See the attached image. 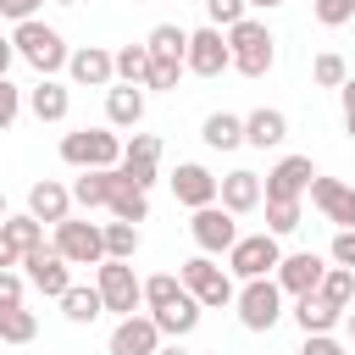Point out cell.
<instances>
[{
    "label": "cell",
    "instance_id": "obj_1",
    "mask_svg": "<svg viewBox=\"0 0 355 355\" xmlns=\"http://www.w3.org/2000/svg\"><path fill=\"white\" fill-rule=\"evenodd\" d=\"M227 55H233V72H244V78H266L272 61H277V39H272L266 22L239 17V22L227 28Z\"/></svg>",
    "mask_w": 355,
    "mask_h": 355
},
{
    "label": "cell",
    "instance_id": "obj_2",
    "mask_svg": "<svg viewBox=\"0 0 355 355\" xmlns=\"http://www.w3.org/2000/svg\"><path fill=\"white\" fill-rule=\"evenodd\" d=\"M11 50H17L28 67H39L44 78H50V72H61V67H67V55H72V50H67V39H61L55 28H44L39 17L17 22V33H11Z\"/></svg>",
    "mask_w": 355,
    "mask_h": 355
},
{
    "label": "cell",
    "instance_id": "obj_3",
    "mask_svg": "<svg viewBox=\"0 0 355 355\" xmlns=\"http://www.w3.org/2000/svg\"><path fill=\"white\" fill-rule=\"evenodd\" d=\"M61 161L78 166V172H89V166H116V161H122V139H116L111 128H78V133L61 139Z\"/></svg>",
    "mask_w": 355,
    "mask_h": 355
},
{
    "label": "cell",
    "instance_id": "obj_4",
    "mask_svg": "<svg viewBox=\"0 0 355 355\" xmlns=\"http://www.w3.org/2000/svg\"><path fill=\"white\" fill-rule=\"evenodd\" d=\"M94 288H100V305L105 311H116V316H133L139 305H144V283L133 277V266L128 261H100L94 266Z\"/></svg>",
    "mask_w": 355,
    "mask_h": 355
},
{
    "label": "cell",
    "instance_id": "obj_5",
    "mask_svg": "<svg viewBox=\"0 0 355 355\" xmlns=\"http://www.w3.org/2000/svg\"><path fill=\"white\" fill-rule=\"evenodd\" d=\"M233 305H239V322L250 333H266L283 316V288H277V277H244V288L233 294Z\"/></svg>",
    "mask_w": 355,
    "mask_h": 355
},
{
    "label": "cell",
    "instance_id": "obj_6",
    "mask_svg": "<svg viewBox=\"0 0 355 355\" xmlns=\"http://www.w3.org/2000/svg\"><path fill=\"white\" fill-rule=\"evenodd\" d=\"M183 288L200 300V311H222V305H233V277L211 261V255H194V261H183Z\"/></svg>",
    "mask_w": 355,
    "mask_h": 355
},
{
    "label": "cell",
    "instance_id": "obj_7",
    "mask_svg": "<svg viewBox=\"0 0 355 355\" xmlns=\"http://www.w3.org/2000/svg\"><path fill=\"white\" fill-rule=\"evenodd\" d=\"M277 261H283L277 233H250V239H233V250H227V272L233 277H272Z\"/></svg>",
    "mask_w": 355,
    "mask_h": 355
},
{
    "label": "cell",
    "instance_id": "obj_8",
    "mask_svg": "<svg viewBox=\"0 0 355 355\" xmlns=\"http://www.w3.org/2000/svg\"><path fill=\"white\" fill-rule=\"evenodd\" d=\"M55 250L67 255V266H100V261H105L100 227H94V222H72V216L55 222Z\"/></svg>",
    "mask_w": 355,
    "mask_h": 355
},
{
    "label": "cell",
    "instance_id": "obj_9",
    "mask_svg": "<svg viewBox=\"0 0 355 355\" xmlns=\"http://www.w3.org/2000/svg\"><path fill=\"white\" fill-rule=\"evenodd\" d=\"M227 67H233V55H227V39H222V28H200V33H189L183 72H194V78H222Z\"/></svg>",
    "mask_w": 355,
    "mask_h": 355
},
{
    "label": "cell",
    "instance_id": "obj_10",
    "mask_svg": "<svg viewBox=\"0 0 355 355\" xmlns=\"http://www.w3.org/2000/svg\"><path fill=\"white\" fill-rule=\"evenodd\" d=\"M189 233H194V244L205 250V255H222V250H233V239H239V216L227 211V205H200L194 211V222H189Z\"/></svg>",
    "mask_w": 355,
    "mask_h": 355
},
{
    "label": "cell",
    "instance_id": "obj_11",
    "mask_svg": "<svg viewBox=\"0 0 355 355\" xmlns=\"http://www.w3.org/2000/svg\"><path fill=\"white\" fill-rule=\"evenodd\" d=\"M22 266H28V283H33L44 300H61V294L72 288V266H67V255H61L55 244H50V250H44V244H39V250H28V255H22Z\"/></svg>",
    "mask_w": 355,
    "mask_h": 355
},
{
    "label": "cell",
    "instance_id": "obj_12",
    "mask_svg": "<svg viewBox=\"0 0 355 355\" xmlns=\"http://www.w3.org/2000/svg\"><path fill=\"white\" fill-rule=\"evenodd\" d=\"M311 205L327 216V222H338V227H355V183H338V178H311Z\"/></svg>",
    "mask_w": 355,
    "mask_h": 355
},
{
    "label": "cell",
    "instance_id": "obj_13",
    "mask_svg": "<svg viewBox=\"0 0 355 355\" xmlns=\"http://www.w3.org/2000/svg\"><path fill=\"white\" fill-rule=\"evenodd\" d=\"M311 178H316L311 155H283V161L266 172V189H261V200H300V194L311 189Z\"/></svg>",
    "mask_w": 355,
    "mask_h": 355
},
{
    "label": "cell",
    "instance_id": "obj_14",
    "mask_svg": "<svg viewBox=\"0 0 355 355\" xmlns=\"http://www.w3.org/2000/svg\"><path fill=\"white\" fill-rule=\"evenodd\" d=\"M322 272H327V261H322V255H311V250H300V255H283V261L272 266L277 288H283V294H294V300H300V294H311V288L322 283Z\"/></svg>",
    "mask_w": 355,
    "mask_h": 355
},
{
    "label": "cell",
    "instance_id": "obj_15",
    "mask_svg": "<svg viewBox=\"0 0 355 355\" xmlns=\"http://www.w3.org/2000/svg\"><path fill=\"white\" fill-rule=\"evenodd\" d=\"M111 355H155L161 349V327L150 322V316H122L116 327H111V344H105Z\"/></svg>",
    "mask_w": 355,
    "mask_h": 355
},
{
    "label": "cell",
    "instance_id": "obj_16",
    "mask_svg": "<svg viewBox=\"0 0 355 355\" xmlns=\"http://www.w3.org/2000/svg\"><path fill=\"white\" fill-rule=\"evenodd\" d=\"M67 72H72V83H83V89H111V78H116L111 50H100V44L72 50V55H67Z\"/></svg>",
    "mask_w": 355,
    "mask_h": 355
},
{
    "label": "cell",
    "instance_id": "obj_17",
    "mask_svg": "<svg viewBox=\"0 0 355 355\" xmlns=\"http://www.w3.org/2000/svg\"><path fill=\"white\" fill-rule=\"evenodd\" d=\"M150 322L161 327V338H189V333L200 327V300H194V294L183 288L178 300H166V305H155V311H150Z\"/></svg>",
    "mask_w": 355,
    "mask_h": 355
},
{
    "label": "cell",
    "instance_id": "obj_18",
    "mask_svg": "<svg viewBox=\"0 0 355 355\" xmlns=\"http://www.w3.org/2000/svg\"><path fill=\"white\" fill-rule=\"evenodd\" d=\"M216 205H227L233 216H244V211H255L261 205V172H227V178H216Z\"/></svg>",
    "mask_w": 355,
    "mask_h": 355
},
{
    "label": "cell",
    "instance_id": "obj_19",
    "mask_svg": "<svg viewBox=\"0 0 355 355\" xmlns=\"http://www.w3.org/2000/svg\"><path fill=\"white\" fill-rule=\"evenodd\" d=\"M172 194H178L189 211H200V205H211V200H216V178H211L200 161H183V166L172 172Z\"/></svg>",
    "mask_w": 355,
    "mask_h": 355
},
{
    "label": "cell",
    "instance_id": "obj_20",
    "mask_svg": "<svg viewBox=\"0 0 355 355\" xmlns=\"http://www.w3.org/2000/svg\"><path fill=\"white\" fill-rule=\"evenodd\" d=\"M105 116H111V128H139L144 122V89L139 83H111L105 89Z\"/></svg>",
    "mask_w": 355,
    "mask_h": 355
},
{
    "label": "cell",
    "instance_id": "obj_21",
    "mask_svg": "<svg viewBox=\"0 0 355 355\" xmlns=\"http://www.w3.org/2000/svg\"><path fill=\"white\" fill-rule=\"evenodd\" d=\"M28 211H33L39 222H61V216H72V189L55 183V178H44V183L28 189Z\"/></svg>",
    "mask_w": 355,
    "mask_h": 355
},
{
    "label": "cell",
    "instance_id": "obj_22",
    "mask_svg": "<svg viewBox=\"0 0 355 355\" xmlns=\"http://www.w3.org/2000/svg\"><path fill=\"white\" fill-rule=\"evenodd\" d=\"M283 139H288V116H283V111L261 105V111H250V116H244V144L272 150V144H283Z\"/></svg>",
    "mask_w": 355,
    "mask_h": 355
},
{
    "label": "cell",
    "instance_id": "obj_23",
    "mask_svg": "<svg viewBox=\"0 0 355 355\" xmlns=\"http://www.w3.org/2000/svg\"><path fill=\"white\" fill-rule=\"evenodd\" d=\"M28 111H33L39 122H67V111H72V94H67V83H55V78L33 83V94H28Z\"/></svg>",
    "mask_w": 355,
    "mask_h": 355
},
{
    "label": "cell",
    "instance_id": "obj_24",
    "mask_svg": "<svg viewBox=\"0 0 355 355\" xmlns=\"http://www.w3.org/2000/svg\"><path fill=\"white\" fill-rule=\"evenodd\" d=\"M294 322H300L305 333H333V327L344 322V311H338V305H327V300L311 288V294H300V300H294Z\"/></svg>",
    "mask_w": 355,
    "mask_h": 355
},
{
    "label": "cell",
    "instance_id": "obj_25",
    "mask_svg": "<svg viewBox=\"0 0 355 355\" xmlns=\"http://www.w3.org/2000/svg\"><path fill=\"white\" fill-rule=\"evenodd\" d=\"M111 189H116V166H89V172H78L72 200H78L83 211H94V205H105V200H111Z\"/></svg>",
    "mask_w": 355,
    "mask_h": 355
},
{
    "label": "cell",
    "instance_id": "obj_26",
    "mask_svg": "<svg viewBox=\"0 0 355 355\" xmlns=\"http://www.w3.org/2000/svg\"><path fill=\"white\" fill-rule=\"evenodd\" d=\"M105 211H111L116 222H133V227H139V222L150 216V194H144V189H133V183H128V178L116 172V189H111V200H105Z\"/></svg>",
    "mask_w": 355,
    "mask_h": 355
},
{
    "label": "cell",
    "instance_id": "obj_27",
    "mask_svg": "<svg viewBox=\"0 0 355 355\" xmlns=\"http://www.w3.org/2000/svg\"><path fill=\"white\" fill-rule=\"evenodd\" d=\"M200 139H205L211 150H239V144H244V116H233V111H211L205 128H200Z\"/></svg>",
    "mask_w": 355,
    "mask_h": 355
},
{
    "label": "cell",
    "instance_id": "obj_28",
    "mask_svg": "<svg viewBox=\"0 0 355 355\" xmlns=\"http://www.w3.org/2000/svg\"><path fill=\"white\" fill-rule=\"evenodd\" d=\"M0 233L11 239V250H17V255H28V250H39V244H44V222H39L33 211H22V216H6V222H0Z\"/></svg>",
    "mask_w": 355,
    "mask_h": 355
},
{
    "label": "cell",
    "instance_id": "obj_29",
    "mask_svg": "<svg viewBox=\"0 0 355 355\" xmlns=\"http://www.w3.org/2000/svg\"><path fill=\"white\" fill-rule=\"evenodd\" d=\"M39 316L28 305H0V344H33Z\"/></svg>",
    "mask_w": 355,
    "mask_h": 355
},
{
    "label": "cell",
    "instance_id": "obj_30",
    "mask_svg": "<svg viewBox=\"0 0 355 355\" xmlns=\"http://www.w3.org/2000/svg\"><path fill=\"white\" fill-rule=\"evenodd\" d=\"M316 294H322L327 305L349 311V305H355V272H349V266H327V272H322V283H316Z\"/></svg>",
    "mask_w": 355,
    "mask_h": 355
},
{
    "label": "cell",
    "instance_id": "obj_31",
    "mask_svg": "<svg viewBox=\"0 0 355 355\" xmlns=\"http://www.w3.org/2000/svg\"><path fill=\"white\" fill-rule=\"evenodd\" d=\"M111 67H116V78H122V83H139V89H144V72H150V44H122V50L111 55Z\"/></svg>",
    "mask_w": 355,
    "mask_h": 355
},
{
    "label": "cell",
    "instance_id": "obj_32",
    "mask_svg": "<svg viewBox=\"0 0 355 355\" xmlns=\"http://www.w3.org/2000/svg\"><path fill=\"white\" fill-rule=\"evenodd\" d=\"M100 239H105V255H111V261H133V255H139V227H133V222H105Z\"/></svg>",
    "mask_w": 355,
    "mask_h": 355
},
{
    "label": "cell",
    "instance_id": "obj_33",
    "mask_svg": "<svg viewBox=\"0 0 355 355\" xmlns=\"http://www.w3.org/2000/svg\"><path fill=\"white\" fill-rule=\"evenodd\" d=\"M100 311H105V305H100V288H78V283H72V288L61 294V316H67V322H94Z\"/></svg>",
    "mask_w": 355,
    "mask_h": 355
},
{
    "label": "cell",
    "instance_id": "obj_34",
    "mask_svg": "<svg viewBox=\"0 0 355 355\" xmlns=\"http://www.w3.org/2000/svg\"><path fill=\"white\" fill-rule=\"evenodd\" d=\"M150 55H172V61H183V50H189V33L178 28V22H161V28H150Z\"/></svg>",
    "mask_w": 355,
    "mask_h": 355
},
{
    "label": "cell",
    "instance_id": "obj_35",
    "mask_svg": "<svg viewBox=\"0 0 355 355\" xmlns=\"http://www.w3.org/2000/svg\"><path fill=\"white\" fill-rule=\"evenodd\" d=\"M311 78H316L322 89H338V83L349 78V67H344V55H338V50H322V55L311 61Z\"/></svg>",
    "mask_w": 355,
    "mask_h": 355
},
{
    "label": "cell",
    "instance_id": "obj_36",
    "mask_svg": "<svg viewBox=\"0 0 355 355\" xmlns=\"http://www.w3.org/2000/svg\"><path fill=\"white\" fill-rule=\"evenodd\" d=\"M300 227V200H266V233H294Z\"/></svg>",
    "mask_w": 355,
    "mask_h": 355
},
{
    "label": "cell",
    "instance_id": "obj_37",
    "mask_svg": "<svg viewBox=\"0 0 355 355\" xmlns=\"http://www.w3.org/2000/svg\"><path fill=\"white\" fill-rule=\"evenodd\" d=\"M178 78H183V61H172V55H150L144 89H178Z\"/></svg>",
    "mask_w": 355,
    "mask_h": 355
},
{
    "label": "cell",
    "instance_id": "obj_38",
    "mask_svg": "<svg viewBox=\"0 0 355 355\" xmlns=\"http://www.w3.org/2000/svg\"><path fill=\"white\" fill-rule=\"evenodd\" d=\"M183 294V277H172V272H155V277H144V305L155 311V305H166V300H178Z\"/></svg>",
    "mask_w": 355,
    "mask_h": 355
},
{
    "label": "cell",
    "instance_id": "obj_39",
    "mask_svg": "<svg viewBox=\"0 0 355 355\" xmlns=\"http://www.w3.org/2000/svg\"><path fill=\"white\" fill-rule=\"evenodd\" d=\"M205 17L211 28H233L239 17H250V0H205Z\"/></svg>",
    "mask_w": 355,
    "mask_h": 355
},
{
    "label": "cell",
    "instance_id": "obj_40",
    "mask_svg": "<svg viewBox=\"0 0 355 355\" xmlns=\"http://www.w3.org/2000/svg\"><path fill=\"white\" fill-rule=\"evenodd\" d=\"M122 161H161V139L155 133H133L128 144H122ZM116 161V166H122Z\"/></svg>",
    "mask_w": 355,
    "mask_h": 355
},
{
    "label": "cell",
    "instance_id": "obj_41",
    "mask_svg": "<svg viewBox=\"0 0 355 355\" xmlns=\"http://www.w3.org/2000/svg\"><path fill=\"white\" fill-rule=\"evenodd\" d=\"M355 17V0H316V22L322 28H344Z\"/></svg>",
    "mask_w": 355,
    "mask_h": 355
},
{
    "label": "cell",
    "instance_id": "obj_42",
    "mask_svg": "<svg viewBox=\"0 0 355 355\" xmlns=\"http://www.w3.org/2000/svg\"><path fill=\"white\" fill-rule=\"evenodd\" d=\"M17 111H22V89H17V83H6V78H0V133H6V128H11V122H17Z\"/></svg>",
    "mask_w": 355,
    "mask_h": 355
},
{
    "label": "cell",
    "instance_id": "obj_43",
    "mask_svg": "<svg viewBox=\"0 0 355 355\" xmlns=\"http://www.w3.org/2000/svg\"><path fill=\"white\" fill-rule=\"evenodd\" d=\"M333 266H349V272H355V227H338V239H333Z\"/></svg>",
    "mask_w": 355,
    "mask_h": 355
},
{
    "label": "cell",
    "instance_id": "obj_44",
    "mask_svg": "<svg viewBox=\"0 0 355 355\" xmlns=\"http://www.w3.org/2000/svg\"><path fill=\"white\" fill-rule=\"evenodd\" d=\"M300 355H344V344L333 333H305V349Z\"/></svg>",
    "mask_w": 355,
    "mask_h": 355
},
{
    "label": "cell",
    "instance_id": "obj_45",
    "mask_svg": "<svg viewBox=\"0 0 355 355\" xmlns=\"http://www.w3.org/2000/svg\"><path fill=\"white\" fill-rule=\"evenodd\" d=\"M0 305H22V277H17L11 266L0 272Z\"/></svg>",
    "mask_w": 355,
    "mask_h": 355
},
{
    "label": "cell",
    "instance_id": "obj_46",
    "mask_svg": "<svg viewBox=\"0 0 355 355\" xmlns=\"http://www.w3.org/2000/svg\"><path fill=\"white\" fill-rule=\"evenodd\" d=\"M39 6H44V0H0V11H6L11 22H28V17L39 11Z\"/></svg>",
    "mask_w": 355,
    "mask_h": 355
},
{
    "label": "cell",
    "instance_id": "obj_47",
    "mask_svg": "<svg viewBox=\"0 0 355 355\" xmlns=\"http://www.w3.org/2000/svg\"><path fill=\"white\" fill-rule=\"evenodd\" d=\"M338 89H344V128H349V139H355V78H344Z\"/></svg>",
    "mask_w": 355,
    "mask_h": 355
},
{
    "label": "cell",
    "instance_id": "obj_48",
    "mask_svg": "<svg viewBox=\"0 0 355 355\" xmlns=\"http://www.w3.org/2000/svg\"><path fill=\"white\" fill-rule=\"evenodd\" d=\"M17 261H22V255H17V250H11V239L0 233V272H6V266H17Z\"/></svg>",
    "mask_w": 355,
    "mask_h": 355
},
{
    "label": "cell",
    "instance_id": "obj_49",
    "mask_svg": "<svg viewBox=\"0 0 355 355\" xmlns=\"http://www.w3.org/2000/svg\"><path fill=\"white\" fill-rule=\"evenodd\" d=\"M11 55H17V50H11V39L0 33V78H6V67H11Z\"/></svg>",
    "mask_w": 355,
    "mask_h": 355
},
{
    "label": "cell",
    "instance_id": "obj_50",
    "mask_svg": "<svg viewBox=\"0 0 355 355\" xmlns=\"http://www.w3.org/2000/svg\"><path fill=\"white\" fill-rule=\"evenodd\" d=\"M155 355H189V349H183V344H161Z\"/></svg>",
    "mask_w": 355,
    "mask_h": 355
},
{
    "label": "cell",
    "instance_id": "obj_51",
    "mask_svg": "<svg viewBox=\"0 0 355 355\" xmlns=\"http://www.w3.org/2000/svg\"><path fill=\"white\" fill-rule=\"evenodd\" d=\"M344 333H349V344H355V311H344Z\"/></svg>",
    "mask_w": 355,
    "mask_h": 355
},
{
    "label": "cell",
    "instance_id": "obj_52",
    "mask_svg": "<svg viewBox=\"0 0 355 355\" xmlns=\"http://www.w3.org/2000/svg\"><path fill=\"white\" fill-rule=\"evenodd\" d=\"M250 6H261V11H277V6H283V0H250Z\"/></svg>",
    "mask_w": 355,
    "mask_h": 355
},
{
    "label": "cell",
    "instance_id": "obj_53",
    "mask_svg": "<svg viewBox=\"0 0 355 355\" xmlns=\"http://www.w3.org/2000/svg\"><path fill=\"white\" fill-rule=\"evenodd\" d=\"M0 222H6V194H0Z\"/></svg>",
    "mask_w": 355,
    "mask_h": 355
},
{
    "label": "cell",
    "instance_id": "obj_54",
    "mask_svg": "<svg viewBox=\"0 0 355 355\" xmlns=\"http://www.w3.org/2000/svg\"><path fill=\"white\" fill-rule=\"evenodd\" d=\"M61 6H78V0H61Z\"/></svg>",
    "mask_w": 355,
    "mask_h": 355
}]
</instances>
